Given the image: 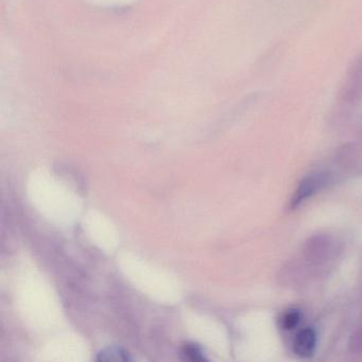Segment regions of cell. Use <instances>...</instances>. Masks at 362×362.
Here are the masks:
<instances>
[{"label":"cell","mask_w":362,"mask_h":362,"mask_svg":"<svg viewBox=\"0 0 362 362\" xmlns=\"http://www.w3.org/2000/svg\"><path fill=\"white\" fill-rule=\"evenodd\" d=\"M341 96L347 101L356 100L362 96V54L351 65L343 84Z\"/></svg>","instance_id":"obj_1"},{"label":"cell","mask_w":362,"mask_h":362,"mask_svg":"<svg viewBox=\"0 0 362 362\" xmlns=\"http://www.w3.org/2000/svg\"><path fill=\"white\" fill-rule=\"evenodd\" d=\"M324 184H325V177L322 175H309L306 179L303 180L298 185L296 194L292 197V207H296L300 203L304 202V200L313 196Z\"/></svg>","instance_id":"obj_2"},{"label":"cell","mask_w":362,"mask_h":362,"mask_svg":"<svg viewBox=\"0 0 362 362\" xmlns=\"http://www.w3.org/2000/svg\"><path fill=\"white\" fill-rule=\"evenodd\" d=\"M97 359L99 361H129L131 357L126 349L115 346L100 351Z\"/></svg>","instance_id":"obj_4"},{"label":"cell","mask_w":362,"mask_h":362,"mask_svg":"<svg viewBox=\"0 0 362 362\" xmlns=\"http://www.w3.org/2000/svg\"><path fill=\"white\" fill-rule=\"evenodd\" d=\"M183 353L188 359L192 360V361H206L207 360L202 349L198 345L192 344V343L184 345Z\"/></svg>","instance_id":"obj_5"},{"label":"cell","mask_w":362,"mask_h":362,"mask_svg":"<svg viewBox=\"0 0 362 362\" xmlns=\"http://www.w3.org/2000/svg\"><path fill=\"white\" fill-rule=\"evenodd\" d=\"M300 313L298 310H289L281 317V327L286 330L293 329L300 323Z\"/></svg>","instance_id":"obj_6"},{"label":"cell","mask_w":362,"mask_h":362,"mask_svg":"<svg viewBox=\"0 0 362 362\" xmlns=\"http://www.w3.org/2000/svg\"><path fill=\"white\" fill-rule=\"evenodd\" d=\"M317 337L310 328H305L298 332L293 341L294 353L302 358H308L315 353Z\"/></svg>","instance_id":"obj_3"}]
</instances>
